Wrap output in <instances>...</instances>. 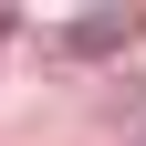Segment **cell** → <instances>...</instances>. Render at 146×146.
Returning a JSON list of instances; mask_svg holds the SVG:
<instances>
[{
    "instance_id": "obj_1",
    "label": "cell",
    "mask_w": 146,
    "mask_h": 146,
    "mask_svg": "<svg viewBox=\"0 0 146 146\" xmlns=\"http://www.w3.org/2000/svg\"><path fill=\"white\" fill-rule=\"evenodd\" d=\"M52 42H63V52H84V63H94V52H125V42H136V11H94V21H63Z\"/></svg>"
}]
</instances>
